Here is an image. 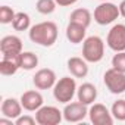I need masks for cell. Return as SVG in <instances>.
<instances>
[{
  "label": "cell",
  "instance_id": "cell-1",
  "mask_svg": "<svg viewBox=\"0 0 125 125\" xmlns=\"http://www.w3.org/2000/svg\"><path fill=\"white\" fill-rule=\"evenodd\" d=\"M57 25L52 21H44L32 25L28 31V37L32 43L43 46V47H52L57 40Z\"/></svg>",
  "mask_w": 125,
  "mask_h": 125
},
{
  "label": "cell",
  "instance_id": "cell-2",
  "mask_svg": "<svg viewBox=\"0 0 125 125\" xmlns=\"http://www.w3.org/2000/svg\"><path fill=\"white\" fill-rule=\"evenodd\" d=\"M77 83H75V77H62L56 81L54 87H53V97L59 102V103H69L72 102V99L77 96Z\"/></svg>",
  "mask_w": 125,
  "mask_h": 125
},
{
  "label": "cell",
  "instance_id": "cell-3",
  "mask_svg": "<svg viewBox=\"0 0 125 125\" xmlns=\"http://www.w3.org/2000/svg\"><path fill=\"white\" fill-rule=\"evenodd\" d=\"M104 56V41L99 35H90L83 41V57L88 63H97Z\"/></svg>",
  "mask_w": 125,
  "mask_h": 125
},
{
  "label": "cell",
  "instance_id": "cell-4",
  "mask_svg": "<svg viewBox=\"0 0 125 125\" xmlns=\"http://www.w3.org/2000/svg\"><path fill=\"white\" fill-rule=\"evenodd\" d=\"M94 21L99 25H109L121 16L119 13V6L110 3V2H102L96 9H94Z\"/></svg>",
  "mask_w": 125,
  "mask_h": 125
},
{
  "label": "cell",
  "instance_id": "cell-5",
  "mask_svg": "<svg viewBox=\"0 0 125 125\" xmlns=\"http://www.w3.org/2000/svg\"><path fill=\"white\" fill-rule=\"evenodd\" d=\"M103 83L112 94L125 93V72H121V71H116L115 68H110L104 72Z\"/></svg>",
  "mask_w": 125,
  "mask_h": 125
},
{
  "label": "cell",
  "instance_id": "cell-6",
  "mask_svg": "<svg viewBox=\"0 0 125 125\" xmlns=\"http://www.w3.org/2000/svg\"><path fill=\"white\" fill-rule=\"evenodd\" d=\"M35 119L38 125H57L63 119V112L56 106H41L35 110Z\"/></svg>",
  "mask_w": 125,
  "mask_h": 125
},
{
  "label": "cell",
  "instance_id": "cell-7",
  "mask_svg": "<svg viewBox=\"0 0 125 125\" xmlns=\"http://www.w3.org/2000/svg\"><path fill=\"white\" fill-rule=\"evenodd\" d=\"M63 119L69 124H77L85 119V116H88V109L87 104L78 102H69L65 104L63 107Z\"/></svg>",
  "mask_w": 125,
  "mask_h": 125
},
{
  "label": "cell",
  "instance_id": "cell-8",
  "mask_svg": "<svg viewBox=\"0 0 125 125\" xmlns=\"http://www.w3.org/2000/svg\"><path fill=\"white\" fill-rule=\"evenodd\" d=\"M88 118H90V122L94 125H112L115 121V118L112 116V112L102 103L90 104Z\"/></svg>",
  "mask_w": 125,
  "mask_h": 125
},
{
  "label": "cell",
  "instance_id": "cell-9",
  "mask_svg": "<svg viewBox=\"0 0 125 125\" xmlns=\"http://www.w3.org/2000/svg\"><path fill=\"white\" fill-rule=\"evenodd\" d=\"M106 44L115 53L116 52H125V24H115L109 30Z\"/></svg>",
  "mask_w": 125,
  "mask_h": 125
},
{
  "label": "cell",
  "instance_id": "cell-10",
  "mask_svg": "<svg viewBox=\"0 0 125 125\" xmlns=\"http://www.w3.org/2000/svg\"><path fill=\"white\" fill-rule=\"evenodd\" d=\"M0 52L2 57H16L22 53V40L18 35H5L0 40Z\"/></svg>",
  "mask_w": 125,
  "mask_h": 125
},
{
  "label": "cell",
  "instance_id": "cell-11",
  "mask_svg": "<svg viewBox=\"0 0 125 125\" xmlns=\"http://www.w3.org/2000/svg\"><path fill=\"white\" fill-rule=\"evenodd\" d=\"M57 81V77L54 74L53 69L50 68H41L38 69L34 77H32V84L35 85V88L38 90H49V88H53L54 84Z\"/></svg>",
  "mask_w": 125,
  "mask_h": 125
},
{
  "label": "cell",
  "instance_id": "cell-12",
  "mask_svg": "<svg viewBox=\"0 0 125 125\" xmlns=\"http://www.w3.org/2000/svg\"><path fill=\"white\" fill-rule=\"evenodd\" d=\"M19 100H21L24 109L28 112H35L44 104V99H43L41 93L38 91V88L37 90H28V91L22 93Z\"/></svg>",
  "mask_w": 125,
  "mask_h": 125
},
{
  "label": "cell",
  "instance_id": "cell-13",
  "mask_svg": "<svg viewBox=\"0 0 125 125\" xmlns=\"http://www.w3.org/2000/svg\"><path fill=\"white\" fill-rule=\"evenodd\" d=\"M22 103L21 100L15 99V97H8L2 102V106H0V110H2V116L10 118V119H16L22 115Z\"/></svg>",
  "mask_w": 125,
  "mask_h": 125
},
{
  "label": "cell",
  "instance_id": "cell-14",
  "mask_svg": "<svg viewBox=\"0 0 125 125\" xmlns=\"http://www.w3.org/2000/svg\"><path fill=\"white\" fill-rule=\"evenodd\" d=\"M66 68H68V71L71 72L72 77H75V78H85L87 74H88V62L84 57L74 56V57L68 59Z\"/></svg>",
  "mask_w": 125,
  "mask_h": 125
},
{
  "label": "cell",
  "instance_id": "cell-15",
  "mask_svg": "<svg viewBox=\"0 0 125 125\" xmlns=\"http://www.w3.org/2000/svg\"><path fill=\"white\" fill-rule=\"evenodd\" d=\"M77 99H78L81 103L87 104V106L93 104V103L96 102V99H97V88H96V85L91 84V83H84V84H81V85L77 88Z\"/></svg>",
  "mask_w": 125,
  "mask_h": 125
},
{
  "label": "cell",
  "instance_id": "cell-16",
  "mask_svg": "<svg viewBox=\"0 0 125 125\" xmlns=\"http://www.w3.org/2000/svg\"><path fill=\"white\" fill-rule=\"evenodd\" d=\"M85 30H87V28L83 27V25H80V24L69 22L68 27H66V31H65L68 41L72 43V44H80V43H83V41L87 38V37H85V32H87Z\"/></svg>",
  "mask_w": 125,
  "mask_h": 125
},
{
  "label": "cell",
  "instance_id": "cell-17",
  "mask_svg": "<svg viewBox=\"0 0 125 125\" xmlns=\"http://www.w3.org/2000/svg\"><path fill=\"white\" fill-rule=\"evenodd\" d=\"M91 21H93V15H91V12H90L88 9H85V8H78V9L72 10L71 15H69V22L80 24V25H83V27H85V28L90 27Z\"/></svg>",
  "mask_w": 125,
  "mask_h": 125
},
{
  "label": "cell",
  "instance_id": "cell-18",
  "mask_svg": "<svg viewBox=\"0 0 125 125\" xmlns=\"http://www.w3.org/2000/svg\"><path fill=\"white\" fill-rule=\"evenodd\" d=\"M21 54V53H19ZM19 54L16 57H2V62H0V74L5 77H12L18 72L19 68Z\"/></svg>",
  "mask_w": 125,
  "mask_h": 125
},
{
  "label": "cell",
  "instance_id": "cell-19",
  "mask_svg": "<svg viewBox=\"0 0 125 125\" xmlns=\"http://www.w3.org/2000/svg\"><path fill=\"white\" fill-rule=\"evenodd\" d=\"M18 60H19V68L24 71H32L35 66H38V57L32 52H22Z\"/></svg>",
  "mask_w": 125,
  "mask_h": 125
},
{
  "label": "cell",
  "instance_id": "cell-20",
  "mask_svg": "<svg viewBox=\"0 0 125 125\" xmlns=\"http://www.w3.org/2000/svg\"><path fill=\"white\" fill-rule=\"evenodd\" d=\"M12 27L15 31H27L31 28V18L28 13L25 12H16L13 21H12Z\"/></svg>",
  "mask_w": 125,
  "mask_h": 125
},
{
  "label": "cell",
  "instance_id": "cell-21",
  "mask_svg": "<svg viewBox=\"0 0 125 125\" xmlns=\"http://www.w3.org/2000/svg\"><path fill=\"white\" fill-rule=\"evenodd\" d=\"M56 8H57V3L54 0H37L35 3V9L41 15H52L56 10Z\"/></svg>",
  "mask_w": 125,
  "mask_h": 125
},
{
  "label": "cell",
  "instance_id": "cell-22",
  "mask_svg": "<svg viewBox=\"0 0 125 125\" xmlns=\"http://www.w3.org/2000/svg\"><path fill=\"white\" fill-rule=\"evenodd\" d=\"M110 112H112V116L116 121H125V100L119 99V100L113 102V104L110 107Z\"/></svg>",
  "mask_w": 125,
  "mask_h": 125
},
{
  "label": "cell",
  "instance_id": "cell-23",
  "mask_svg": "<svg viewBox=\"0 0 125 125\" xmlns=\"http://www.w3.org/2000/svg\"><path fill=\"white\" fill-rule=\"evenodd\" d=\"M15 15H16V12H15L10 6L3 5L2 8H0V22L5 24V25H6V24H12Z\"/></svg>",
  "mask_w": 125,
  "mask_h": 125
},
{
  "label": "cell",
  "instance_id": "cell-24",
  "mask_svg": "<svg viewBox=\"0 0 125 125\" xmlns=\"http://www.w3.org/2000/svg\"><path fill=\"white\" fill-rule=\"evenodd\" d=\"M112 68L125 72V52H116V54L112 57Z\"/></svg>",
  "mask_w": 125,
  "mask_h": 125
},
{
  "label": "cell",
  "instance_id": "cell-25",
  "mask_svg": "<svg viewBox=\"0 0 125 125\" xmlns=\"http://www.w3.org/2000/svg\"><path fill=\"white\" fill-rule=\"evenodd\" d=\"M37 122L35 116H30V115H21L19 118L15 119V125H34Z\"/></svg>",
  "mask_w": 125,
  "mask_h": 125
},
{
  "label": "cell",
  "instance_id": "cell-26",
  "mask_svg": "<svg viewBox=\"0 0 125 125\" xmlns=\"http://www.w3.org/2000/svg\"><path fill=\"white\" fill-rule=\"evenodd\" d=\"M54 2H56L57 6H60V8H66V6H72V5H75L78 0H54Z\"/></svg>",
  "mask_w": 125,
  "mask_h": 125
},
{
  "label": "cell",
  "instance_id": "cell-27",
  "mask_svg": "<svg viewBox=\"0 0 125 125\" xmlns=\"http://www.w3.org/2000/svg\"><path fill=\"white\" fill-rule=\"evenodd\" d=\"M119 13H121V16L125 18V0H122L119 3Z\"/></svg>",
  "mask_w": 125,
  "mask_h": 125
},
{
  "label": "cell",
  "instance_id": "cell-28",
  "mask_svg": "<svg viewBox=\"0 0 125 125\" xmlns=\"http://www.w3.org/2000/svg\"><path fill=\"white\" fill-rule=\"evenodd\" d=\"M100 2H109V0H100Z\"/></svg>",
  "mask_w": 125,
  "mask_h": 125
}]
</instances>
